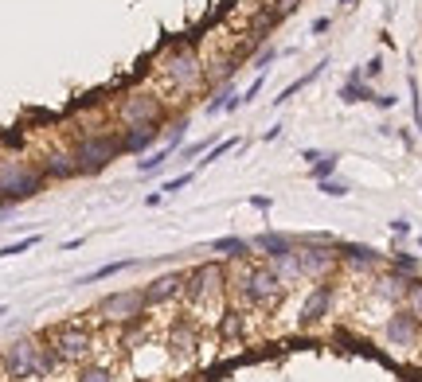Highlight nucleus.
I'll return each mask as SVG.
<instances>
[{"label": "nucleus", "instance_id": "f03ea898", "mask_svg": "<svg viewBox=\"0 0 422 382\" xmlns=\"http://www.w3.org/2000/svg\"><path fill=\"white\" fill-rule=\"evenodd\" d=\"M235 289H238V301L243 304H251V309H270V304L281 301L286 281H281V273L274 265L251 262V265H243V273L235 277Z\"/></svg>", "mask_w": 422, "mask_h": 382}, {"label": "nucleus", "instance_id": "ea45409f", "mask_svg": "<svg viewBox=\"0 0 422 382\" xmlns=\"http://www.w3.org/2000/svg\"><path fill=\"white\" fill-rule=\"evenodd\" d=\"M356 4V0H341V8H352Z\"/></svg>", "mask_w": 422, "mask_h": 382}, {"label": "nucleus", "instance_id": "423d86ee", "mask_svg": "<svg viewBox=\"0 0 422 382\" xmlns=\"http://www.w3.org/2000/svg\"><path fill=\"white\" fill-rule=\"evenodd\" d=\"M51 347L59 351V359H63V363H79V359H86V351H90V328H86V324H79V320L59 324V328L51 331Z\"/></svg>", "mask_w": 422, "mask_h": 382}, {"label": "nucleus", "instance_id": "7ed1b4c3", "mask_svg": "<svg viewBox=\"0 0 422 382\" xmlns=\"http://www.w3.org/2000/svg\"><path fill=\"white\" fill-rule=\"evenodd\" d=\"M156 74H161V82L172 90V94H192V90L200 86V78H204V66L188 47H172V51L161 59V66H156Z\"/></svg>", "mask_w": 422, "mask_h": 382}, {"label": "nucleus", "instance_id": "f257e3e1", "mask_svg": "<svg viewBox=\"0 0 422 382\" xmlns=\"http://www.w3.org/2000/svg\"><path fill=\"white\" fill-rule=\"evenodd\" d=\"M4 375L8 378H44L51 375V371H59V351L55 347H39L36 339H16L12 347L4 351Z\"/></svg>", "mask_w": 422, "mask_h": 382}, {"label": "nucleus", "instance_id": "a878e982", "mask_svg": "<svg viewBox=\"0 0 422 382\" xmlns=\"http://www.w3.org/2000/svg\"><path fill=\"white\" fill-rule=\"evenodd\" d=\"M192 180H196V172H184V176H176V180H169V184H164L161 191H164V195H176V191H184L188 184H192Z\"/></svg>", "mask_w": 422, "mask_h": 382}, {"label": "nucleus", "instance_id": "2eb2a0df", "mask_svg": "<svg viewBox=\"0 0 422 382\" xmlns=\"http://www.w3.org/2000/svg\"><path fill=\"white\" fill-rule=\"evenodd\" d=\"M156 125H129L126 133H121V153H145L149 145L156 140Z\"/></svg>", "mask_w": 422, "mask_h": 382}, {"label": "nucleus", "instance_id": "a211bd4d", "mask_svg": "<svg viewBox=\"0 0 422 382\" xmlns=\"http://www.w3.org/2000/svg\"><path fill=\"white\" fill-rule=\"evenodd\" d=\"M325 66H328V63H317V66H313L309 74H301V78H297V82H289V86H286V90H281V94L274 98V105H286L289 98L297 94V90H305V86H309V82H317V78H321V71H325Z\"/></svg>", "mask_w": 422, "mask_h": 382}, {"label": "nucleus", "instance_id": "ddd939ff", "mask_svg": "<svg viewBox=\"0 0 422 382\" xmlns=\"http://www.w3.org/2000/svg\"><path fill=\"white\" fill-rule=\"evenodd\" d=\"M44 176H51V180H71V176H79V160H74V153H47V160H44Z\"/></svg>", "mask_w": 422, "mask_h": 382}, {"label": "nucleus", "instance_id": "4468645a", "mask_svg": "<svg viewBox=\"0 0 422 382\" xmlns=\"http://www.w3.org/2000/svg\"><path fill=\"white\" fill-rule=\"evenodd\" d=\"M341 102H348V105H356V102H376V90H371V82L363 78L360 71H352L348 82L341 86Z\"/></svg>", "mask_w": 422, "mask_h": 382}, {"label": "nucleus", "instance_id": "4be33fe9", "mask_svg": "<svg viewBox=\"0 0 422 382\" xmlns=\"http://www.w3.org/2000/svg\"><path fill=\"white\" fill-rule=\"evenodd\" d=\"M169 347L172 351H188L192 347V324H172V336H169Z\"/></svg>", "mask_w": 422, "mask_h": 382}, {"label": "nucleus", "instance_id": "f3484780", "mask_svg": "<svg viewBox=\"0 0 422 382\" xmlns=\"http://www.w3.org/2000/svg\"><path fill=\"white\" fill-rule=\"evenodd\" d=\"M211 250H215V254H227V257H251L254 246L246 242V238L227 234V238H215V242H211Z\"/></svg>", "mask_w": 422, "mask_h": 382}, {"label": "nucleus", "instance_id": "393cba45", "mask_svg": "<svg viewBox=\"0 0 422 382\" xmlns=\"http://www.w3.org/2000/svg\"><path fill=\"white\" fill-rule=\"evenodd\" d=\"M31 246H39V234L24 238V242H12V246H4V250H0V257H16V254H24V250H31Z\"/></svg>", "mask_w": 422, "mask_h": 382}, {"label": "nucleus", "instance_id": "2f4dec72", "mask_svg": "<svg viewBox=\"0 0 422 382\" xmlns=\"http://www.w3.org/2000/svg\"><path fill=\"white\" fill-rule=\"evenodd\" d=\"M274 59H278V47H262L258 59H254V66H258V71H266V66L274 63Z\"/></svg>", "mask_w": 422, "mask_h": 382}, {"label": "nucleus", "instance_id": "58836bf2", "mask_svg": "<svg viewBox=\"0 0 422 382\" xmlns=\"http://www.w3.org/2000/svg\"><path fill=\"white\" fill-rule=\"evenodd\" d=\"M415 125L422 129V105H415Z\"/></svg>", "mask_w": 422, "mask_h": 382}, {"label": "nucleus", "instance_id": "e433bc0d", "mask_svg": "<svg viewBox=\"0 0 422 382\" xmlns=\"http://www.w3.org/2000/svg\"><path fill=\"white\" fill-rule=\"evenodd\" d=\"M376 105H379V110H391L395 98H391V94H376Z\"/></svg>", "mask_w": 422, "mask_h": 382}, {"label": "nucleus", "instance_id": "c85d7f7f", "mask_svg": "<svg viewBox=\"0 0 422 382\" xmlns=\"http://www.w3.org/2000/svg\"><path fill=\"white\" fill-rule=\"evenodd\" d=\"M79 382H114V378H110V371H106V367H86L79 375Z\"/></svg>", "mask_w": 422, "mask_h": 382}, {"label": "nucleus", "instance_id": "6ab92c4d", "mask_svg": "<svg viewBox=\"0 0 422 382\" xmlns=\"http://www.w3.org/2000/svg\"><path fill=\"white\" fill-rule=\"evenodd\" d=\"M172 153H176V148L164 145L161 153H153V156H145V160H137V172H141V176H156V172H161L164 164H169V156H172Z\"/></svg>", "mask_w": 422, "mask_h": 382}, {"label": "nucleus", "instance_id": "b1692460", "mask_svg": "<svg viewBox=\"0 0 422 382\" xmlns=\"http://www.w3.org/2000/svg\"><path fill=\"white\" fill-rule=\"evenodd\" d=\"M407 296H411V312L422 320V281H407Z\"/></svg>", "mask_w": 422, "mask_h": 382}, {"label": "nucleus", "instance_id": "4c0bfd02", "mask_svg": "<svg viewBox=\"0 0 422 382\" xmlns=\"http://www.w3.org/2000/svg\"><path fill=\"white\" fill-rule=\"evenodd\" d=\"M251 207H258V211H270V199H266V195H254Z\"/></svg>", "mask_w": 422, "mask_h": 382}, {"label": "nucleus", "instance_id": "c9c22d12", "mask_svg": "<svg viewBox=\"0 0 422 382\" xmlns=\"http://www.w3.org/2000/svg\"><path fill=\"white\" fill-rule=\"evenodd\" d=\"M391 230H395V234H411V222H407V219H395Z\"/></svg>", "mask_w": 422, "mask_h": 382}, {"label": "nucleus", "instance_id": "bb28decb", "mask_svg": "<svg viewBox=\"0 0 422 382\" xmlns=\"http://www.w3.org/2000/svg\"><path fill=\"white\" fill-rule=\"evenodd\" d=\"M317 187L325 191V195H333V199H344V195H348V184H341V180H321Z\"/></svg>", "mask_w": 422, "mask_h": 382}, {"label": "nucleus", "instance_id": "cd10ccee", "mask_svg": "<svg viewBox=\"0 0 422 382\" xmlns=\"http://www.w3.org/2000/svg\"><path fill=\"white\" fill-rule=\"evenodd\" d=\"M118 269H129V262H110V265H102V269H94L86 281H102V277H114Z\"/></svg>", "mask_w": 422, "mask_h": 382}, {"label": "nucleus", "instance_id": "412c9836", "mask_svg": "<svg viewBox=\"0 0 422 382\" xmlns=\"http://www.w3.org/2000/svg\"><path fill=\"white\" fill-rule=\"evenodd\" d=\"M344 254H348V262L360 265V269H371V265H379V254L368 250V246H344Z\"/></svg>", "mask_w": 422, "mask_h": 382}, {"label": "nucleus", "instance_id": "39448f33", "mask_svg": "<svg viewBox=\"0 0 422 382\" xmlns=\"http://www.w3.org/2000/svg\"><path fill=\"white\" fill-rule=\"evenodd\" d=\"M118 153H121V137H106V133H90V137H82L79 145H74V160H79V172H86V176L102 172Z\"/></svg>", "mask_w": 422, "mask_h": 382}, {"label": "nucleus", "instance_id": "72a5a7b5", "mask_svg": "<svg viewBox=\"0 0 422 382\" xmlns=\"http://www.w3.org/2000/svg\"><path fill=\"white\" fill-rule=\"evenodd\" d=\"M333 28V20H328V16H321V20H313V36H321V31H328Z\"/></svg>", "mask_w": 422, "mask_h": 382}, {"label": "nucleus", "instance_id": "dca6fc26", "mask_svg": "<svg viewBox=\"0 0 422 382\" xmlns=\"http://www.w3.org/2000/svg\"><path fill=\"white\" fill-rule=\"evenodd\" d=\"M297 265H301V273H325L333 265V254L317 250V246H305V250H297Z\"/></svg>", "mask_w": 422, "mask_h": 382}, {"label": "nucleus", "instance_id": "a19ab883", "mask_svg": "<svg viewBox=\"0 0 422 382\" xmlns=\"http://www.w3.org/2000/svg\"><path fill=\"white\" fill-rule=\"evenodd\" d=\"M418 246H422V238H418Z\"/></svg>", "mask_w": 422, "mask_h": 382}, {"label": "nucleus", "instance_id": "f704fd0d", "mask_svg": "<svg viewBox=\"0 0 422 382\" xmlns=\"http://www.w3.org/2000/svg\"><path fill=\"white\" fill-rule=\"evenodd\" d=\"M204 148H208V140H196V145H188V148H184V156H200Z\"/></svg>", "mask_w": 422, "mask_h": 382}, {"label": "nucleus", "instance_id": "5701e85b", "mask_svg": "<svg viewBox=\"0 0 422 382\" xmlns=\"http://www.w3.org/2000/svg\"><path fill=\"white\" fill-rule=\"evenodd\" d=\"M238 145V137H227V140H219V145H215V148H208V156H204V160H200V168H208V164H215V160H219V156H227L231 153V148H235Z\"/></svg>", "mask_w": 422, "mask_h": 382}, {"label": "nucleus", "instance_id": "f8f14e48", "mask_svg": "<svg viewBox=\"0 0 422 382\" xmlns=\"http://www.w3.org/2000/svg\"><path fill=\"white\" fill-rule=\"evenodd\" d=\"M328 301H333V285H317V289H313L309 301H305V309H301V328H309V324H317L321 316H325Z\"/></svg>", "mask_w": 422, "mask_h": 382}, {"label": "nucleus", "instance_id": "7c9ffc66", "mask_svg": "<svg viewBox=\"0 0 422 382\" xmlns=\"http://www.w3.org/2000/svg\"><path fill=\"white\" fill-rule=\"evenodd\" d=\"M262 82H266V74H258V78H254V82H251V86H246V90H243V105H251V102H254V98H258Z\"/></svg>", "mask_w": 422, "mask_h": 382}, {"label": "nucleus", "instance_id": "0eeeda50", "mask_svg": "<svg viewBox=\"0 0 422 382\" xmlns=\"http://www.w3.org/2000/svg\"><path fill=\"white\" fill-rule=\"evenodd\" d=\"M121 125H156V118H161V98L156 94H145V90H137V94H129L126 102H121L118 110Z\"/></svg>", "mask_w": 422, "mask_h": 382}, {"label": "nucleus", "instance_id": "aec40b11", "mask_svg": "<svg viewBox=\"0 0 422 382\" xmlns=\"http://www.w3.org/2000/svg\"><path fill=\"white\" fill-rule=\"evenodd\" d=\"M336 164H341V156L336 153H321V160L317 164H309V172H313V180H333V172H336Z\"/></svg>", "mask_w": 422, "mask_h": 382}, {"label": "nucleus", "instance_id": "473e14b6", "mask_svg": "<svg viewBox=\"0 0 422 382\" xmlns=\"http://www.w3.org/2000/svg\"><path fill=\"white\" fill-rule=\"evenodd\" d=\"M379 71H383V59L376 55V59H368V63H363V71H360V74H363V78H376Z\"/></svg>", "mask_w": 422, "mask_h": 382}, {"label": "nucleus", "instance_id": "6e6552de", "mask_svg": "<svg viewBox=\"0 0 422 382\" xmlns=\"http://www.w3.org/2000/svg\"><path fill=\"white\" fill-rule=\"evenodd\" d=\"M145 293H118V296H106L102 304H98V312H110L106 320H134L141 324L145 320Z\"/></svg>", "mask_w": 422, "mask_h": 382}, {"label": "nucleus", "instance_id": "9d476101", "mask_svg": "<svg viewBox=\"0 0 422 382\" xmlns=\"http://www.w3.org/2000/svg\"><path fill=\"white\" fill-rule=\"evenodd\" d=\"M418 339V316L411 309H399L387 320V344L391 347H411Z\"/></svg>", "mask_w": 422, "mask_h": 382}, {"label": "nucleus", "instance_id": "c756f323", "mask_svg": "<svg viewBox=\"0 0 422 382\" xmlns=\"http://www.w3.org/2000/svg\"><path fill=\"white\" fill-rule=\"evenodd\" d=\"M395 269L415 273V269H418V257H415V254H395Z\"/></svg>", "mask_w": 422, "mask_h": 382}, {"label": "nucleus", "instance_id": "20e7f679", "mask_svg": "<svg viewBox=\"0 0 422 382\" xmlns=\"http://www.w3.org/2000/svg\"><path fill=\"white\" fill-rule=\"evenodd\" d=\"M39 187H44V172L28 168L24 160H4L0 164V199H4V203L31 199Z\"/></svg>", "mask_w": 422, "mask_h": 382}, {"label": "nucleus", "instance_id": "1a4fd4ad", "mask_svg": "<svg viewBox=\"0 0 422 382\" xmlns=\"http://www.w3.org/2000/svg\"><path fill=\"white\" fill-rule=\"evenodd\" d=\"M215 281H223V269H219V265H208V262L196 265V269L184 273V296H188L192 304H200L208 293H215Z\"/></svg>", "mask_w": 422, "mask_h": 382}, {"label": "nucleus", "instance_id": "9b49d317", "mask_svg": "<svg viewBox=\"0 0 422 382\" xmlns=\"http://www.w3.org/2000/svg\"><path fill=\"white\" fill-rule=\"evenodd\" d=\"M176 296H184V273H164V277H156L153 285L145 289V304H149V309L169 304V301H176Z\"/></svg>", "mask_w": 422, "mask_h": 382}]
</instances>
